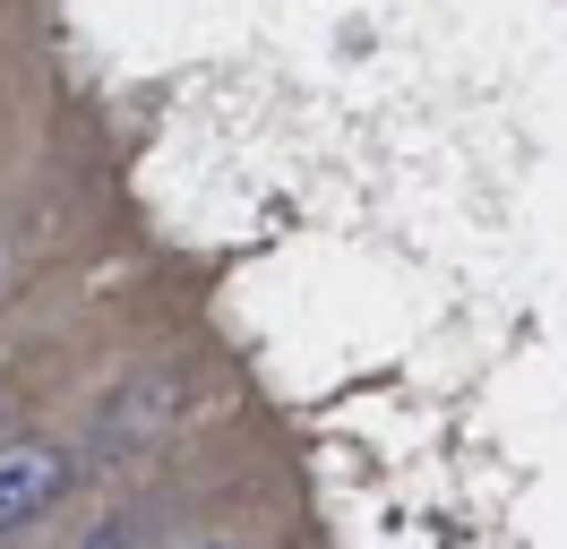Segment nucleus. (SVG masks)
I'll list each match as a JSON object with an SVG mask.
<instances>
[{"instance_id": "1", "label": "nucleus", "mask_w": 567, "mask_h": 549, "mask_svg": "<svg viewBox=\"0 0 567 549\" xmlns=\"http://www.w3.org/2000/svg\"><path fill=\"white\" fill-rule=\"evenodd\" d=\"M70 489V455L43 438H9L0 446V532H18L27 515H43Z\"/></svg>"}, {"instance_id": "2", "label": "nucleus", "mask_w": 567, "mask_h": 549, "mask_svg": "<svg viewBox=\"0 0 567 549\" xmlns=\"http://www.w3.org/2000/svg\"><path fill=\"white\" fill-rule=\"evenodd\" d=\"M198 549H241V541H198Z\"/></svg>"}]
</instances>
